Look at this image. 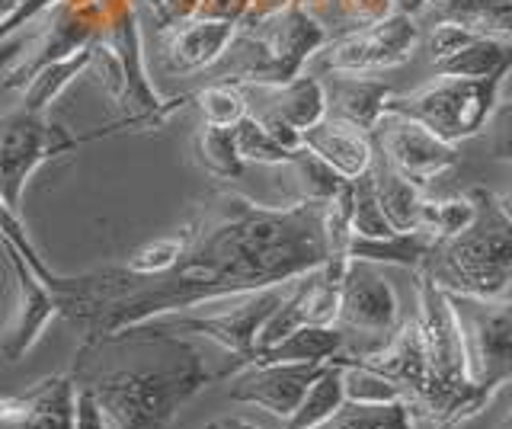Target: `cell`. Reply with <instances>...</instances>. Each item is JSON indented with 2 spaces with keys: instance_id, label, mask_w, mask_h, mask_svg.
<instances>
[{
  "instance_id": "obj_1",
  "label": "cell",
  "mask_w": 512,
  "mask_h": 429,
  "mask_svg": "<svg viewBox=\"0 0 512 429\" xmlns=\"http://www.w3.org/2000/svg\"><path fill=\"white\" fill-rule=\"evenodd\" d=\"M180 234V257L167 273L135 276L122 266H103L84 276H55L48 292L58 314L84 330L80 343H100L157 314L285 285L327 263L324 202L269 209L224 193Z\"/></svg>"
},
{
  "instance_id": "obj_2",
  "label": "cell",
  "mask_w": 512,
  "mask_h": 429,
  "mask_svg": "<svg viewBox=\"0 0 512 429\" xmlns=\"http://www.w3.org/2000/svg\"><path fill=\"white\" fill-rule=\"evenodd\" d=\"M80 391L100 407L106 429H164L192 397L212 385L218 372H208L202 353L183 337H160L157 362L90 369L74 365Z\"/></svg>"
},
{
  "instance_id": "obj_3",
  "label": "cell",
  "mask_w": 512,
  "mask_h": 429,
  "mask_svg": "<svg viewBox=\"0 0 512 429\" xmlns=\"http://www.w3.org/2000/svg\"><path fill=\"white\" fill-rule=\"evenodd\" d=\"M474 218L452 237H436L420 269L442 292L471 298H509L512 282V218L506 199L474 186Z\"/></svg>"
},
{
  "instance_id": "obj_4",
  "label": "cell",
  "mask_w": 512,
  "mask_h": 429,
  "mask_svg": "<svg viewBox=\"0 0 512 429\" xmlns=\"http://www.w3.org/2000/svg\"><path fill=\"white\" fill-rule=\"evenodd\" d=\"M416 327L423 337L429 385L420 404L413 407V417L429 420L436 429H452L464 420L477 417L490 404V397L480 394L468 381V362H464V343L455 321V311L448 305V295L429 276L416 273Z\"/></svg>"
},
{
  "instance_id": "obj_5",
  "label": "cell",
  "mask_w": 512,
  "mask_h": 429,
  "mask_svg": "<svg viewBox=\"0 0 512 429\" xmlns=\"http://www.w3.org/2000/svg\"><path fill=\"white\" fill-rule=\"evenodd\" d=\"M288 285V282H285ZM285 285H272L250 295H234L221 301H205L183 311L157 314L132 327H122L109 337H205L237 356V365L253 362L256 333H260L269 311L279 305ZM106 337V340H109Z\"/></svg>"
},
{
  "instance_id": "obj_6",
  "label": "cell",
  "mask_w": 512,
  "mask_h": 429,
  "mask_svg": "<svg viewBox=\"0 0 512 429\" xmlns=\"http://www.w3.org/2000/svg\"><path fill=\"white\" fill-rule=\"evenodd\" d=\"M509 71L493 77H436L432 84L404 93V97H388L381 116H404L420 122L436 138L458 145L480 135L490 125L496 103L503 100Z\"/></svg>"
},
{
  "instance_id": "obj_7",
  "label": "cell",
  "mask_w": 512,
  "mask_h": 429,
  "mask_svg": "<svg viewBox=\"0 0 512 429\" xmlns=\"http://www.w3.org/2000/svg\"><path fill=\"white\" fill-rule=\"evenodd\" d=\"M96 42H103L112 52L119 65V87L112 93V100L122 106V129H148V125H164L170 113L183 109L192 103V93L186 97H173V100H160L148 71H144V42H141V29H138V7L135 0H112V7L106 10Z\"/></svg>"
},
{
  "instance_id": "obj_8",
  "label": "cell",
  "mask_w": 512,
  "mask_h": 429,
  "mask_svg": "<svg viewBox=\"0 0 512 429\" xmlns=\"http://www.w3.org/2000/svg\"><path fill=\"white\" fill-rule=\"evenodd\" d=\"M448 305L464 343V362H468V381L490 397L506 388L512 375V308L509 298H471L445 292Z\"/></svg>"
},
{
  "instance_id": "obj_9",
  "label": "cell",
  "mask_w": 512,
  "mask_h": 429,
  "mask_svg": "<svg viewBox=\"0 0 512 429\" xmlns=\"http://www.w3.org/2000/svg\"><path fill=\"white\" fill-rule=\"evenodd\" d=\"M423 29L413 17L404 13H388L378 23H368L362 29H349L336 39H327L311 55L308 65L324 74H372L391 71L407 65L420 45Z\"/></svg>"
},
{
  "instance_id": "obj_10",
  "label": "cell",
  "mask_w": 512,
  "mask_h": 429,
  "mask_svg": "<svg viewBox=\"0 0 512 429\" xmlns=\"http://www.w3.org/2000/svg\"><path fill=\"white\" fill-rule=\"evenodd\" d=\"M80 145L84 135H71L42 113H26L23 106L4 113L0 116V199L20 212L23 189L32 173Z\"/></svg>"
},
{
  "instance_id": "obj_11",
  "label": "cell",
  "mask_w": 512,
  "mask_h": 429,
  "mask_svg": "<svg viewBox=\"0 0 512 429\" xmlns=\"http://www.w3.org/2000/svg\"><path fill=\"white\" fill-rule=\"evenodd\" d=\"M372 145L381 161L416 189H426L461 161L458 145H448L423 129L420 122H410L404 116H381L372 129Z\"/></svg>"
},
{
  "instance_id": "obj_12",
  "label": "cell",
  "mask_w": 512,
  "mask_h": 429,
  "mask_svg": "<svg viewBox=\"0 0 512 429\" xmlns=\"http://www.w3.org/2000/svg\"><path fill=\"white\" fill-rule=\"evenodd\" d=\"M397 292L391 282L381 276L375 263L349 260L340 279V311H336V327L343 333H359V337H375L381 346L397 327Z\"/></svg>"
},
{
  "instance_id": "obj_13",
  "label": "cell",
  "mask_w": 512,
  "mask_h": 429,
  "mask_svg": "<svg viewBox=\"0 0 512 429\" xmlns=\"http://www.w3.org/2000/svg\"><path fill=\"white\" fill-rule=\"evenodd\" d=\"M250 33L260 39L266 55L272 58V68H276V84L292 81L304 71V65L311 61V55L330 39L327 26L320 23L314 13L301 10L295 4L282 7L279 13H269V17L256 20L250 26Z\"/></svg>"
},
{
  "instance_id": "obj_14",
  "label": "cell",
  "mask_w": 512,
  "mask_h": 429,
  "mask_svg": "<svg viewBox=\"0 0 512 429\" xmlns=\"http://www.w3.org/2000/svg\"><path fill=\"white\" fill-rule=\"evenodd\" d=\"M0 247L7 253V263L13 269V282H16V305H13L7 330L0 333V356L7 362H20L29 349L36 346L42 330L58 317V301L48 292V285L29 269L20 250L10 244H0Z\"/></svg>"
},
{
  "instance_id": "obj_15",
  "label": "cell",
  "mask_w": 512,
  "mask_h": 429,
  "mask_svg": "<svg viewBox=\"0 0 512 429\" xmlns=\"http://www.w3.org/2000/svg\"><path fill=\"white\" fill-rule=\"evenodd\" d=\"M320 369L324 362H250L247 372L234 375L228 397L288 420Z\"/></svg>"
},
{
  "instance_id": "obj_16",
  "label": "cell",
  "mask_w": 512,
  "mask_h": 429,
  "mask_svg": "<svg viewBox=\"0 0 512 429\" xmlns=\"http://www.w3.org/2000/svg\"><path fill=\"white\" fill-rule=\"evenodd\" d=\"M231 23H212V20H173L157 26V65L164 74L186 77L208 71L224 52V45L234 36Z\"/></svg>"
},
{
  "instance_id": "obj_17",
  "label": "cell",
  "mask_w": 512,
  "mask_h": 429,
  "mask_svg": "<svg viewBox=\"0 0 512 429\" xmlns=\"http://www.w3.org/2000/svg\"><path fill=\"white\" fill-rule=\"evenodd\" d=\"M244 93L247 116L253 119H276L304 132L317 119H324V81L314 74H298L282 84H237Z\"/></svg>"
},
{
  "instance_id": "obj_18",
  "label": "cell",
  "mask_w": 512,
  "mask_h": 429,
  "mask_svg": "<svg viewBox=\"0 0 512 429\" xmlns=\"http://www.w3.org/2000/svg\"><path fill=\"white\" fill-rule=\"evenodd\" d=\"M71 375H48L20 394H0V429H74Z\"/></svg>"
},
{
  "instance_id": "obj_19",
  "label": "cell",
  "mask_w": 512,
  "mask_h": 429,
  "mask_svg": "<svg viewBox=\"0 0 512 429\" xmlns=\"http://www.w3.org/2000/svg\"><path fill=\"white\" fill-rule=\"evenodd\" d=\"M346 359L362 362L388 381H394V385L400 388V394H404L410 413L416 404H420V397L426 394L429 372H426V353H423V337H420V327H416V317L400 321L391 337L384 340L378 349H372V353L346 356Z\"/></svg>"
},
{
  "instance_id": "obj_20",
  "label": "cell",
  "mask_w": 512,
  "mask_h": 429,
  "mask_svg": "<svg viewBox=\"0 0 512 429\" xmlns=\"http://www.w3.org/2000/svg\"><path fill=\"white\" fill-rule=\"evenodd\" d=\"M301 148L311 151L343 180L359 177L372 164V132H362L343 119L324 116L301 132Z\"/></svg>"
},
{
  "instance_id": "obj_21",
  "label": "cell",
  "mask_w": 512,
  "mask_h": 429,
  "mask_svg": "<svg viewBox=\"0 0 512 429\" xmlns=\"http://www.w3.org/2000/svg\"><path fill=\"white\" fill-rule=\"evenodd\" d=\"M416 26L452 23L487 39H512V0H426L416 10Z\"/></svg>"
},
{
  "instance_id": "obj_22",
  "label": "cell",
  "mask_w": 512,
  "mask_h": 429,
  "mask_svg": "<svg viewBox=\"0 0 512 429\" xmlns=\"http://www.w3.org/2000/svg\"><path fill=\"white\" fill-rule=\"evenodd\" d=\"M391 93L394 90L384 81H372L365 74H333L324 84V100H327L324 116L343 119L362 132H372Z\"/></svg>"
},
{
  "instance_id": "obj_23",
  "label": "cell",
  "mask_w": 512,
  "mask_h": 429,
  "mask_svg": "<svg viewBox=\"0 0 512 429\" xmlns=\"http://www.w3.org/2000/svg\"><path fill=\"white\" fill-rule=\"evenodd\" d=\"M432 247H436V234H429L423 228H410V231H391L384 237H349L346 257L375 266H404L420 273Z\"/></svg>"
},
{
  "instance_id": "obj_24",
  "label": "cell",
  "mask_w": 512,
  "mask_h": 429,
  "mask_svg": "<svg viewBox=\"0 0 512 429\" xmlns=\"http://www.w3.org/2000/svg\"><path fill=\"white\" fill-rule=\"evenodd\" d=\"M368 177H372V189L378 196L381 215L388 218V225L394 231L416 228V218H420V209H423V189H416L413 183H407L404 177H400V173H394L388 164L381 161L378 151H372Z\"/></svg>"
},
{
  "instance_id": "obj_25",
  "label": "cell",
  "mask_w": 512,
  "mask_h": 429,
  "mask_svg": "<svg viewBox=\"0 0 512 429\" xmlns=\"http://www.w3.org/2000/svg\"><path fill=\"white\" fill-rule=\"evenodd\" d=\"M346 353V333L340 327H298L279 343L253 356V362H330Z\"/></svg>"
},
{
  "instance_id": "obj_26",
  "label": "cell",
  "mask_w": 512,
  "mask_h": 429,
  "mask_svg": "<svg viewBox=\"0 0 512 429\" xmlns=\"http://www.w3.org/2000/svg\"><path fill=\"white\" fill-rule=\"evenodd\" d=\"M509 61H512V42L474 36L468 45H461L448 58L432 61V71H436V77H493L500 71H509Z\"/></svg>"
},
{
  "instance_id": "obj_27",
  "label": "cell",
  "mask_w": 512,
  "mask_h": 429,
  "mask_svg": "<svg viewBox=\"0 0 512 429\" xmlns=\"http://www.w3.org/2000/svg\"><path fill=\"white\" fill-rule=\"evenodd\" d=\"M343 407V365L330 359L324 362V369L314 375V381L304 391L298 407L292 410V417L285 420V429H311L317 423H324Z\"/></svg>"
},
{
  "instance_id": "obj_28",
  "label": "cell",
  "mask_w": 512,
  "mask_h": 429,
  "mask_svg": "<svg viewBox=\"0 0 512 429\" xmlns=\"http://www.w3.org/2000/svg\"><path fill=\"white\" fill-rule=\"evenodd\" d=\"M87 68H90V49H80V52H74L68 58L52 61V65L39 68L23 84V100H20V106L26 109V113H42L45 116V109L61 97V90L68 87L74 77L84 74Z\"/></svg>"
},
{
  "instance_id": "obj_29",
  "label": "cell",
  "mask_w": 512,
  "mask_h": 429,
  "mask_svg": "<svg viewBox=\"0 0 512 429\" xmlns=\"http://www.w3.org/2000/svg\"><path fill=\"white\" fill-rule=\"evenodd\" d=\"M416 417L404 401L397 404H346L311 429H416Z\"/></svg>"
},
{
  "instance_id": "obj_30",
  "label": "cell",
  "mask_w": 512,
  "mask_h": 429,
  "mask_svg": "<svg viewBox=\"0 0 512 429\" xmlns=\"http://www.w3.org/2000/svg\"><path fill=\"white\" fill-rule=\"evenodd\" d=\"M333 359L343 365V401L346 404H397V401H404V394H400L394 381L378 375L375 369H368L362 362H352L343 353Z\"/></svg>"
},
{
  "instance_id": "obj_31",
  "label": "cell",
  "mask_w": 512,
  "mask_h": 429,
  "mask_svg": "<svg viewBox=\"0 0 512 429\" xmlns=\"http://www.w3.org/2000/svg\"><path fill=\"white\" fill-rule=\"evenodd\" d=\"M192 148H196L202 170H208L218 180H237L240 173H244V161H240V154L234 148L231 129L202 125V129L196 132V141H192Z\"/></svg>"
},
{
  "instance_id": "obj_32",
  "label": "cell",
  "mask_w": 512,
  "mask_h": 429,
  "mask_svg": "<svg viewBox=\"0 0 512 429\" xmlns=\"http://www.w3.org/2000/svg\"><path fill=\"white\" fill-rule=\"evenodd\" d=\"M292 170V186H295V202H327L346 180L340 173H333L324 161H317L311 151H298L292 161L282 164Z\"/></svg>"
},
{
  "instance_id": "obj_33",
  "label": "cell",
  "mask_w": 512,
  "mask_h": 429,
  "mask_svg": "<svg viewBox=\"0 0 512 429\" xmlns=\"http://www.w3.org/2000/svg\"><path fill=\"white\" fill-rule=\"evenodd\" d=\"M234 148L240 154V161L244 164H266V167H282L288 164L298 151H288L282 148L276 138H272L260 122H256L253 116H244L234 129Z\"/></svg>"
},
{
  "instance_id": "obj_34",
  "label": "cell",
  "mask_w": 512,
  "mask_h": 429,
  "mask_svg": "<svg viewBox=\"0 0 512 429\" xmlns=\"http://www.w3.org/2000/svg\"><path fill=\"white\" fill-rule=\"evenodd\" d=\"M349 231L352 237H384L394 231L388 218L381 215L368 170L349 180Z\"/></svg>"
},
{
  "instance_id": "obj_35",
  "label": "cell",
  "mask_w": 512,
  "mask_h": 429,
  "mask_svg": "<svg viewBox=\"0 0 512 429\" xmlns=\"http://www.w3.org/2000/svg\"><path fill=\"white\" fill-rule=\"evenodd\" d=\"M199 103L202 125H215V129H234V125L247 116L244 93L237 84H205V90L192 93Z\"/></svg>"
},
{
  "instance_id": "obj_36",
  "label": "cell",
  "mask_w": 512,
  "mask_h": 429,
  "mask_svg": "<svg viewBox=\"0 0 512 429\" xmlns=\"http://www.w3.org/2000/svg\"><path fill=\"white\" fill-rule=\"evenodd\" d=\"M474 218V202L468 196H455V199H442V202H426L420 218H416V228H423L436 237H452L458 234L468 221Z\"/></svg>"
},
{
  "instance_id": "obj_37",
  "label": "cell",
  "mask_w": 512,
  "mask_h": 429,
  "mask_svg": "<svg viewBox=\"0 0 512 429\" xmlns=\"http://www.w3.org/2000/svg\"><path fill=\"white\" fill-rule=\"evenodd\" d=\"M0 244H10V247H16L23 253V260L29 263V269L36 273L45 285H52L55 282V269L48 266L42 257H39V250H36V244L29 241V234H26V225L20 221V212L16 209H10V205L0 199Z\"/></svg>"
},
{
  "instance_id": "obj_38",
  "label": "cell",
  "mask_w": 512,
  "mask_h": 429,
  "mask_svg": "<svg viewBox=\"0 0 512 429\" xmlns=\"http://www.w3.org/2000/svg\"><path fill=\"white\" fill-rule=\"evenodd\" d=\"M320 10H327V23L340 26V33H349V29H362L368 23L384 20L388 13H394L391 0H327V4L320 7Z\"/></svg>"
},
{
  "instance_id": "obj_39",
  "label": "cell",
  "mask_w": 512,
  "mask_h": 429,
  "mask_svg": "<svg viewBox=\"0 0 512 429\" xmlns=\"http://www.w3.org/2000/svg\"><path fill=\"white\" fill-rule=\"evenodd\" d=\"M180 247H183V234H173V237H157V241L141 244L138 250H132L125 257V263H119L122 269L135 276H157V273H167L173 266V260L180 257Z\"/></svg>"
},
{
  "instance_id": "obj_40",
  "label": "cell",
  "mask_w": 512,
  "mask_h": 429,
  "mask_svg": "<svg viewBox=\"0 0 512 429\" xmlns=\"http://www.w3.org/2000/svg\"><path fill=\"white\" fill-rule=\"evenodd\" d=\"M474 39V33L461 26H452V23H439V26H429V36H426V52L432 61L439 58H448L452 52H458L461 45H468Z\"/></svg>"
},
{
  "instance_id": "obj_41",
  "label": "cell",
  "mask_w": 512,
  "mask_h": 429,
  "mask_svg": "<svg viewBox=\"0 0 512 429\" xmlns=\"http://www.w3.org/2000/svg\"><path fill=\"white\" fill-rule=\"evenodd\" d=\"M247 4H250V0H199L196 10H192V17H196V20H212V23H231V26H237L240 20H244Z\"/></svg>"
},
{
  "instance_id": "obj_42",
  "label": "cell",
  "mask_w": 512,
  "mask_h": 429,
  "mask_svg": "<svg viewBox=\"0 0 512 429\" xmlns=\"http://www.w3.org/2000/svg\"><path fill=\"white\" fill-rule=\"evenodd\" d=\"M55 4H61V0H20V4H16V10L10 13V17H7L4 23H0V39L10 36V33H16V29H26L29 20H36L39 13L52 10Z\"/></svg>"
},
{
  "instance_id": "obj_43",
  "label": "cell",
  "mask_w": 512,
  "mask_h": 429,
  "mask_svg": "<svg viewBox=\"0 0 512 429\" xmlns=\"http://www.w3.org/2000/svg\"><path fill=\"white\" fill-rule=\"evenodd\" d=\"M36 36L39 33H26V29H16V33L0 39V77H4L16 65V61H20L29 52V45H32V39H36Z\"/></svg>"
},
{
  "instance_id": "obj_44",
  "label": "cell",
  "mask_w": 512,
  "mask_h": 429,
  "mask_svg": "<svg viewBox=\"0 0 512 429\" xmlns=\"http://www.w3.org/2000/svg\"><path fill=\"white\" fill-rule=\"evenodd\" d=\"M292 0H250L247 4V13H244V20H240L237 26H250L256 20H263L269 17V13H279L282 7H288Z\"/></svg>"
},
{
  "instance_id": "obj_45",
  "label": "cell",
  "mask_w": 512,
  "mask_h": 429,
  "mask_svg": "<svg viewBox=\"0 0 512 429\" xmlns=\"http://www.w3.org/2000/svg\"><path fill=\"white\" fill-rule=\"evenodd\" d=\"M199 0H167L164 4V23H173V20H189L192 10H196Z\"/></svg>"
},
{
  "instance_id": "obj_46",
  "label": "cell",
  "mask_w": 512,
  "mask_h": 429,
  "mask_svg": "<svg viewBox=\"0 0 512 429\" xmlns=\"http://www.w3.org/2000/svg\"><path fill=\"white\" fill-rule=\"evenodd\" d=\"M164 4H167V0H135V7L148 10L157 26H164Z\"/></svg>"
},
{
  "instance_id": "obj_47",
  "label": "cell",
  "mask_w": 512,
  "mask_h": 429,
  "mask_svg": "<svg viewBox=\"0 0 512 429\" xmlns=\"http://www.w3.org/2000/svg\"><path fill=\"white\" fill-rule=\"evenodd\" d=\"M205 429H260V426H253V423L240 420V417H218V420L208 423Z\"/></svg>"
},
{
  "instance_id": "obj_48",
  "label": "cell",
  "mask_w": 512,
  "mask_h": 429,
  "mask_svg": "<svg viewBox=\"0 0 512 429\" xmlns=\"http://www.w3.org/2000/svg\"><path fill=\"white\" fill-rule=\"evenodd\" d=\"M426 0H391L394 13H404V17H416V10H420Z\"/></svg>"
},
{
  "instance_id": "obj_49",
  "label": "cell",
  "mask_w": 512,
  "mask_h": 429,
  "mask_svg": "<svg viewBox=\"0 0 512 429\" xmlns=\"http://www.w3.org/2000/svg\"><path fill=\"white\" fill-rule=\"evenodd\" d=\"M295 7H301V10H308V13H317L320 7L327 4V0H292Z\"/></svg>"
},
{
  "instance_id": "obj_50",
  "label": "cell",
  "mask_w": 512,
  "mask_h": 429,
  "mask_svg": "<svg viewBox=\"0 0 512 429\" xmlns=\"http://www.w3.org/2000/svg\"><path fill=\"white\" fill-rule=\"evenodd\" d=\"M16 4H20V0H0V23H4L10 13L16 10Z\"/></svg>"
},
{
  "instance_id": "obj_51",
  "label": "cell",
  "mask_w": 512,
  "mask_h": 429,
  "mask_svg": "<svg viewBox=\"0 0 512 429\" xmlns=\"http://www.w3.org/2000/svg\"><path fill=\"white\" fill-rule=\"evenodd\" d=\"M496 429H512V423H509V413H506V417L500 420V426H496Z\"/></svg>"
}]
</instances>
